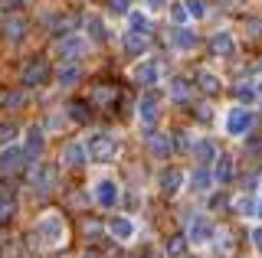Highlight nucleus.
I'll list each match as a JSON object with an SVG mask.
<instances>
[{"mask_svg":"<svg viewBox=\"0 0 262 258\" xmlns=\"http://www.w3.org/2000/svg\"><path fill=\"white\" fill-rule=\"evenodd\" d=\"M33 239H36L43 248L66 245V219H62V216H56V213L43 216V219L36 222V229H33Z\"/></svg>","mask_w":262,"mask_h":258,"instance_id":"obj_1","label":"nucleus"},{"mask_svg":"<svg viewBox=\"0 0 262 258\" xmlns=\"http://www.w3.org/2000/svg\"><path fill=\"white\" fill-rule=\"evenodd\" d=\"M85 150H89V160L108 164V160H115V154H118V141H115L112 134H95V138H89Z\"/></svg>","mask_w":262,"mask_h":258,"instance_id":"obj_2","label":"nucleus"},{"mask_svg":"<svg viewBox=\"0 0 262 258\" xmlns=\"http://www.w3.org/2000/svg\"><path fill=\"white\" fill-rule=\"evenodd\" d=\"M49 75H53V69H49V59H30L27 66H23V85L27 88H36V85H46L49 82Z\"/></svg>","mask_w":262,"mask_h":258,"instance_id":"obj_3","label":"nucleus"},{"mask_svg":"<svg viewBox=\"0 0 262 258\" xmlns=\"http://www.w3.org/2000/svg\"><path fill=\"white\" fill-rule=\"evenodd\" d=\"M27 180L36 193H49L56 187V167L53 164H33L27 170Z\"/></svg>","mask_w":262,"mask_h":258,"instance_id":"obj_4","label":"nucleus"},{"mask_svg":"<svg viewBox=\"0 0 262 258\" xmlns=\"http://www.w3.org/2000/svg\"><path fill=\"white\" fill-rule=\"evenodd\" d=\"M138 115H141V124L154 127L158 118H161V98H158V95H144V98L138 101Z\"/></svg>","mask_w":262,"mask_h":258,"instance_id":"obj_5","label":"nucleus"},{"mask_svg":"<svg viewBox=\"0 0 262 258\" xmlns=\"http://www.w3.org/2000/svg\"><path fill=\"white\" fill-rule=\"evenodd\" d=\"M23 160H27V150L23 147H4L0 150V173H16L23 167Z\"/></svg>","mask_w":262,"mask_h":258,"instance_id":"obj_6","label":"nucleus"},{"mask_svg":"<svg viewBox=\"0 0 262 258\" xmlns=\"http://www.w3.org/2000/svg\"><path fill=\"white\" fill-rule=\"evenodd\" d=\"M27 30H30V20L20 17V13H13V17L4 20V39L7 43H20V39L27 36Z\"/></svg>","mask_w":262,"mask_h":258,"instance_id":"obj_7","label":"nucleus"},{"mask_svg":"<svg viewBox=\"0 0 262 258\" xmlns=\"http://www.w3.org/2000/svg\"><path fill=\"white\" fill-rule=\"evenodd\" d=\"M187 239L190 242H210L213 239V225L207 216H190V222H187Z\"/></svg>","mask_w":262,"mask_h":258,"instance_id":"obj_8","label":"nucleus"},{"mask_svg":"<svg viewBox=\"0 0 262 258\" xmlns=\"http://www.w3.org/2000/svg\"><path fill=\"white\" fill-rule=\"evenodd\" d=\"M56 53H59V59H79L82 53H85V39L82 36H62L59 39V46H56Z\"/></svg>","mask_w":262,"mask_h":258,"instance_id":"obj_9","label":"nucleus"},{"mask_svg":"<svg viewBox=\"0 0 262 258\" xmlns=\"http://www.w3.org/2000/svg\"><path fill=\"white\" fill-rule=\"evenodd\" d=\"M252 127V111H246V108H236V111H229V121H226V131L229 134H246Z\"/></svg>","mask_w":262,"mask_h":258,"instance_id":"obj_10","label":"nucleus"},{"mask_svg":"<svg viewBox=\"0 0 262 258\" xmlns=\"http://www.w3.org/2000/svg\"><path fill=\"white\" fill-rule=\"evenodd\" d=\"M95 203L102 209H115V203H118V187H115L112 180H102L95 187Z\"/></svg>","mask_w":262,"mask_h":258,"instance_id":"obj_11","label":"nucleus"},{"mask_svg":"<svg viewBox=\"0 0 262 258\" xmlns=\"http://www.w3.org/2000/svg\"><path fill=\"white\" fill-rule=\"evenodd\" d=\"M85 160H89V150L82 147V144H66V150H62V164L66 167H72V170H79V167H85Z\"/></svg>","mask_w":262,"mask_h":258,"instance_id":"obj_12","label":"nucleus"},{"mask_svg":"<svg viewBox=\"0 0 262 258\" xmlns=\"http://www.w3.org/2000/svg\"><path fill=\"white\" fill-rule=\"evenodd\" d=\"M190 154H193V160H196V164H216V157H220V154H216V144H213L210 138L196 141Z\"/></svg>","mask_w":262,"mask_h":258,"instance_id":"obj_13","label":"nucleus"},{"mask_svg":"<svg viewBox=\"0 0 262 258\" xmlns=\"http://www.w3.org/2000/svg\"><path fill=\"white\" fill-rule=\"evenodd\" d=\"M147 144H151V154L167 160L170 154H174V141L167 138V134H147Z\"/></svg>","mask_w":262,"mask_h":258,"instance_id":"obj_14","label":"nucleus"},{"mask_svg":"<svg viewBox=\"0 0 262 258\" xmlns=\"http://www.w3.org/2000/svg\"><path fill=\"white\" fill-rule=\"evenodd\" d=\"M23 150H27V157H39V154H43V150H46L43 127H36V124L30 127V131H27V147H23Z\"/></svg>","mask_w":262,"mask_h":258,"instance_id":"obj_15","label":"nucleus"},{"mask_svg":"<svg viewBox=\"0 0 262 258\" xmlns=\"http://www.w3.org/2000/svg\"><path fill=\"white\" fill-rule=\"evenodd\" d=\"M180 187H184V173H180L177 167L164 170V176H161V190H164V196H174V193H180Z\"/></svg>","mask_w":262,"mask_h":258,"instance_id":"obj_16","label":"nucleus"},{"mask_svg":"<svg viewBox=\"0 0 262 258\" xmlns=\"http://www.w3.org/2000/svg\"><path fill=\"white\" fill-rule=\"evenodd\" d=\"M210 49L216 53V56H223V59H229V56L236 53V43H233V36H229V33H213Z\"/></svg>","mask_w":262,"mask_h":258,"instance_id":"obj_17","label":"nucleus"},{"mask_svg":"<svg viewBox=\"0 0 262 258\" xmlns=\"http://www.w3.org/2000/svg\"><path fill=\"white\" fill-rule=\"evenodd\" d=\"M167 95H170L177 105H187V101H190V95H193V85L187 82V79H174V82H170V88H167Z\"/></svg>","mask_w":262,"mask_h":258,"instance_id":"obj_18","label":"nucleus"},{"mask_svg":"<svg viewBox=\"0 0 262 258\" xmlns=\"http://www.w3.org/2000/svg\"><path fill=\"white\" fill-rule=\"evenodd\" d=\"M125 49H128V56H144V49H147V36L138 33V30L125 33Z\"/></svg>","mask_w":262,"mask_h":258,"instance_id":"obj_19","label":"nucleus"},{"mask_svg":"<svg viewBox=\"0 0 262 258\" xmlns=\"http://www.w3.org/2000/svg\"><path fill=\"white\" fill-rule=\"evenodd\" d=\"M135 79H138V85H154L158 82V62H141V66L135 69Z\"/></svg>","mask_w":262,"mask_h":258,"instance_id":"obj_20","label":"nucleus"},{"mask_svg":"<svg viewBox=\"0 0 262 258\" xmlns=\"http://www.w3.org/2000/svg\"><path fill=\"white\" fill-rule=\"evenodd\" d=\"M196 85H200V92L203 95H220V79L213 75V72H196Z\"/></svg>","mask_w":262,"mask_h":258,"instance_id":"obj_21","label":"nucleus"},{"mask_svg":"<svg viewBox=\"0 0 262 258\" xmlns=\"http://www.w3.org/2000/svg\"><path fill=\"white\" fill-rule=\"evenodd\" d=\"M213 176H216L220 183L233 180V157H229V154H220V157H216V170H213Z\"/></svg>","mask_w":262,"mask_h":258,"instance_id":"obj_22","label":"nucleus"},{"mask_svg":"<svg viewBox=\"0 0 262 258\" xmlns=\"http://www.w3.org/2000/svg\"><path fill=\"white\" fill-rule=\"evenodd\" d=\"M213 180H216V176H213L207 167H196V170H193V190L196 193H207L213 187Z\"/></svg>","mask_w":262,"mask_h":258,"instance_id":"obj_23","label":"nucleus"},{"mask_svg":"<svg viewBox=\"0 0 262 258\" xmlns=\"http://www.w3.org/2000/svg\"><path fill=\"white\" fill-rule=\"evenodd\" d=\"M108 229H112V236L115 239H131V232H135V225H131L125 216H115V219L108 222Z\"/></svg>","mask_w":262,"mask_h":258,"instance_id":"obj_24","label":"nucleus"},{"mask_svg":"<svg viewBox=\"0 0 262 258\" xmlns=\"http://www.w3.org/2000/svg\"><path fill=\"white\" fill-rule=\"evenodd\" d=\"M49 27H53V36H59V39L72 36V30H76V17H56Z\"/></svg>","mask_w":262,"mask_h":258,"instance_id":"obj_25","label":"nucleus"},{"mask_svg":"<svg viewBox=\"0 0 262 258\" xmlns=\"http://www.w3.org/2000/svg\"><path fill=\"white\" fill-rule=\"evenodd\" d=\"M187 245H190V239H187V236H174V239H167V245H164V248H167L170 258H184L187 255Z\"/></svg>","mask_w":262,"mask_h":258,"instance_id":"obj_26","label":"nucleus"},{"mask_svg":"<svg viewBox=\"0 0 262 258\" xmlns=\"http://www.w3.org/2000/svg\"><path fill=\"white\" fill-rule=\"evenodd\" d=\"M66 108H69V118H72V121H79V124H85V121L92 118V108H89L85 101H69Z\"/></svg>","mask_w":262,"mask_h":258,"instance_id":"obj_27","label":"nucleus"},{"mask_svg":"<svg viewBox=\"0 0 262 258\" xmlns=\"http://www.w3.org/2000/svg\"><path fill=\"white\" fill-rule=\"evenodd\" d=\"M13 216H16V203H13V196H0V225L13 222Z\"/></svg>","mask_w":262,"mask_h":258,"instance_id":"obj_28","label":"nucleus"},{"mask_svg":"<svg viewBox=\"0 0 262 258\" xmlns=\"http://www.w3.org/2000/svg\"><path fill=\"white\" fill-rule=\"evenodd\" d=\"M174 46H180V49H193L196 33H190V30H174Z\"/></svg>","mask_w":262,"mask_h":258,"instance_id":"obj_29","label":"nucleus"},{"mask_svg":"<svg viewBox=\"0 0 262 258\" xmlns=\"http://www.w3.org/2000/svg\"><path fill=\"white\" fill-rule=\"evenodd\" d=\"M92 98H95L98 105H105V108H108V105L115 101V85H95Z\"/></svg>","mask_w":262,"mask_h":258,"instance_id":"obj_30","label":"nucleus"},{"mask_svg":"<svg viewBox=\"0 0 262 258\" xmlns=\"http://www.w3.org/2000/svg\"><path fill=\"white\" fill-rule=\"evenodd\" d=\"M233 92H236V98H239L243 105H249V101H256V98H259V92H256V88H252L249 82H239V85L233 88Z\"/></svg>","mask_w":262,"mask_h":258,"instance_id":"obj_31","label":"nucleus"},{"mask_svg":"<svg viewBox=\"0 0 262 258\" xmlns=\"http://www.w3.org/2000/svg\"><path fill=\"white\" fill-rule=\"evenodd\" d=\"M85 27H89V33H92V43H105V27H102L98 17H85Z\"/></svg>","mask_w":262,"mask_h":258,"instance_id":"obj_32","label":"nucleus"},{"mask_svg":"<svg viewBox=\"0 0 262 258\" xmlns=\"http://www.w3.org/2000/svg\"><path fill=\"white\" fill-rule=\"evenodd\" d=\"M82 79V69L79 66H66V69H59V85H76Z\"/></svg>","mask_w":262,"mask_h":258,"instance_id":"obj_33","label":"nucleus"},{"mask_svg":"<svg viewBox=\"0 0 262 258\" xmlns=\"http://www.w3.org/2000/svg\"><path fill=\"white\" fill-rule=\"evenodd\" d=\"M16 138V124H10V121H0V147H7Z\"/></svg>","mask_w":262,"mask_h":258,"instance_id":"obj_34","label":"nucleus"},{"mask_svg":"<svg viewBox=\"0 0 262 258\" xmlns=\"http://www.w3.org/2000/svg\"><path fill=\"white\" fill-rule=\"evenodd\" d=\"M128 23H131V30H138V33H147V30H151L147 17H141V13H128Z\"/></svg>","mask_w":262,"mask_h":258,"instance_id":"obj_35","label":"nucleus"},{"mask_svg":"<svg viewBox=\"0 0 262 258\" xmlns=\"http://www.w3.org/2000/svg\"><path fill=\"white\" fill-rule=\"evenodd\" d=\"M187 10H190L193 20H200L203 13H207V4H203V0H187Z\"/></svg>","mask_w":262,"mask_h":258,"instance_id":"obj_36","label":"nucleus"},{"mask_svg":"<svg viewBox=\"0 0 262 258\" xmlns=\"http://www.w3.org/2000/svg\"><path fill=\"white\" fill-rule=\"evenodd\" d=\"M187 17H190V10H187V4H177V7H170V20H174V23H184Z\"/></svg>","mask_w":262,"mask_h":258,"instance_id":"obj_37","label":"nucleus"},{"mask_svg":"<svg viewBox=\"0 0 262 258\" xmlns=\"http://www.w3.org/2000/svg\"><path fill=\"white\" fill-rule=\"evenodd\" d=\"M236 213H239V216H249L252 213V199L249 196H239V199H236Z\"/></svg>","mask_w":262,"mask_h":258,"instance_id":"obj_38","label":"nucleus"},{"mask_svg":"<svg viewBox=\"0 0 262 258\" xmlns=\"http://www.w3.org/2000/svg\"><path fill=\"white\" fill-rule=\"evenodd\" d=\"M23 92H13V95H7V108H23Z\"/></svg>","mask_w":262,"mask_h":258,"instance_id":"obj_39","label":"nucleus"},{"mask_svg":"<svg viewBox=\"0 0 262 258\" xmlns=\"http://www.w3.org/2000/svg\"><path fill=\"white\" fill-rule=\"evenodd\" d=\"M220 239H223V242H216V252H220V255H226V252H229V245H233V242H229V232L223 229V232H220Z\"/></svg>","mask_w":262,"mask_h":258,"instance_id":"obj_40","label":"nucleus"},{"mask_svg":"<svg viewBox=\"0 0 262 258\" xmlns=\"http://www.w3.org/2000/svg\"><path fill=\"white\" fill-rule=\"evenodd\" d=\"M128 4H131V0H108L112 13H128Z\"/></svg>","mask_w":262,"mask_h":258,"instance_id":"obj_41","label":"nucleus"},{"mask_svg":"<svg viewBox=\"0 0 262 258\" xmlns=\"http://www.w3.org/2000/svg\"><path fill=\"white\" fill-rule=\"evenodd\" d=\"M246 82H249V85H252V88H256V92L262 95V69H259V72H252V75L246 79Z\"/></svg>","mask_w":262,"mask_h":258,"instance_id":"obj_42","label":"nucleus"},{"mask_svg":"<svg viewBox=\"0 0 262 258\" xmlns=\"http://www.w3.org/2000/svg\"><path fill=\"white\" fill-rule=\"evenodd\" d=\"M252 245H256L259 252H262V229H256V232H252Z\"/></svg>","mask_w":262,"mask_h":258,"instance_id":"obj_43","label":"nucleus"},{"mask_svg":"<svg viewBox=\"0 0 262 258\" xmlns=\"http://www.w3.org/2000/svg\"><path fill=\"white\" fill-rule=\"evenodd\" d=\"M164 4H167V0H147V7H151V10H164Z\"/></svg>","mask_w":262,"mask_h":258,"instance_id":"obj_44","label":"nucleus"},{"mask_svg":"<svg viewBox=\"0 0 262 258\" xmlns=\"http://www.w3.org/2000/svg\"><path fill=\"white\" fill-rule=\"evenodd\" d=\"M82 258H102V252H98V248H89V252L82 255Z\"/></svg>","mask_w":262,"mask_h":258,"instance_id":"obj_45","label":"nucleus"},{"mask_svg":"<svg viewBox=\"0 0 262 258\" xmlns=\"http://www.w3.org/2000/svg\"><path fill=\"white\" fill-rule=\"evenodd\" d=\"M256 213H259V216H262V199H259V209H256Z\"/></svg>","mask_w":262,"mask_h":258,"instance_id":"obj_46","label":"nucleus"},{"mask_svg":"<svg viewBox=\"0 0 262 258\" xmlns=\"http://www.w3.org/2000/svg\"><path fill=\"white\" fill-rule=\"evenodd\" d=\"M23 4H30V0H23Z\"/></svg>","mask_w":262,"mask_h":258,"instance_id":"obj_47","label":"nucleus"},{"mask_svg":"<svg viewBox=\"0 0 262 258\" xmlns=\"http://www.w3.org/2000/svg\"><path fill=\"white\" fill-rule=\"evenodd\" d=\"M147 258H151V255H147Z\"/></svg>","mask_w":262,"mask_h":258,"instance_id":"obj_48","label":"nucleus"}]
</instances>
